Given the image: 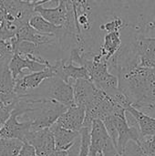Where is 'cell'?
I'll list each match as a JSON object with an SVG mask.
<instances>
[{"instance_id": "6da1fadb", "label": "cell", "mask_w": 155, "mask_h": 156, "mask_svg": "<svg viewBox=\"0 0 155 156\" xmlns=\"http://www.w3.org/2000/svg\"><path fill=\"white\" fill-rule=\"evenodd\" d=\"M69 107L46 98L17 96L14 112L21 122H28L31 131L50 128Z\"/></svg>"}, {"instance_id": "7a4b0ae2", "label": "cell", "mask_w": 155, "mask_h": 156, "mask_svg": "<svg viewBox=\"0 0 155 156\" xmlns=\"http://www.w3.org/2000/svg\"><path fill=\"white\" fill-rule=\"evenodd\" d=\"M26 95L34 98L54 100L66 105L67 107L74 105V92L72 84L68 83L58 76L45 80L37 89Z\"/></svg>"}, {"instance_id": "3957f363", "label": "cell", "mask_w": 155, "mask_h": 156, "mask_svg": "<svg viewBox=\"0 0 155 156\" xmlns=\"http://www.w3.org/2000/svg\"><path fill=\"white\" fill-rule=\"evenodd\" d=\"M120 156L118 149L108 133L103 122L100 120H94L90 130V144L89 155Z\"/></svg>"}, {"instance_id": "277c9868", "label": "cell", "mask_w": 155, "mask_h": 156, "mask_svg": "<svg viewBox=\"0 0 155 156\" xmlns=\"http://www.w3.org/2000/svg\"><path fill=\"white\" fill-rule=\"evenodd\" d=\"M132 44L137 53L141 67L155 69V37L133 33Z\"/></svg>"}, {"instance_id": "5b68a950", "label": "cell", "mask_w": 155, "mask_h": 156, "mask_svg": "<svg viewBox=\"0 0 155 156\" xmlns=\"http://www.w3.org/2000/svg\"><path fill=\"white\" fill-rule=\"evenodd\" d=\"M54 76L56 75L52 68V65L50 67H48L44 70L26 74L16 80L15 93L17 96L26 95L35 90L36 89H37L45 80Z\"/></svg>"}, {"instance_id": "8992f818", "label": "cell", "mask_w": 155, "mask_h": 156, "mask_svg": "<svg viewBox=\"0 0 155 156\" xmlns=\"http://www.w3.org/2000/svg\"><path fill=\"white\" fill-rule=\"evenodd\" d=\"M24 143L32 145L38 156H49L56 150L55 139L49 128L31 131Z\"/></svg>"}, {"instance_id": "52a82bcc", "label": "cell", "mask_w": 155, "mask_h": 156, "mask_svg": "<svg viewBox=\"0 0 155 156\" xmlns=\"http://www.w3.org/2000/svg\"><path fill=\"white\" fill-rule=\"evenodd\" d=\"M72 86L74 92V104L82 107L85 110L93 104L100 91L91 80L85 79L76 80Z\"/></svg>"}, {"instance_id": "ba28073f", "label": "cell", "mask_w": 155, "mask_h": 156, "mask_svg": "<svg viewBox=\"0 0 155 156\" xmlns=\"http://www.w3.org/2000/svg\"><path fill=\"white\" fill-rule=\"evenodd\" d=\"M10 60H0V101L15 103L17 100V95L15 93L16 80L9 69Z\"/></svg>"}, {"instance_id": "9c48e42d", "label": "cell", "mask_w": 155, "mask_h": 156, "mask_svg": "<svg viewBox=\"0 0 155 156\" xmlns=\"http://www.w3.org/2000/svg\"><path fill=\"white\" fill-rule=\"evenodd\" d=\"M47 68V65L31 58L30 57L21 56L17 53L14 54L9 62V69L12 72L15 80L26 75L25 70H27L28 73H32L44 70Z\"/></svg>"}, {"instance_id": "30bf717a", "label": "cell", "mask_w": 155, "mask_h": 156, "mask_svg": "<svg viewBox=\"0 0 155 156\" xmlns=\"http://www.w3.org/2000/svg\"><path fill=\"white\" fill-rule=\"evenodd\" d=\"M31 132V126L28 122H21L17 118V114L13 111L10 117L3 125L0 134L1 137L18 139L25 142L26 135Z\"/></svg>"}, {"instance_id": "8fae6325", "label": "cell", "mask_w": 155, "mask_h": 156, "mask_svg": "<svg viewBox=\"0 0 155 156\" xmlns=\"http://www.w3.org/2000/svg\"><path fill=\"white\" fill-rule=\"evenodd\" d=\"M85 116L86 110L74 104L69 107L68 110L60 115L55 123L68 130L80 132L84 123Z\"/></svg>"}, {"instance_id": "7c38bea8", "label": "cell", "mask_w": 155, "mask_h": 156, "mask_svg": "<svg viewBox=\"0 0 155 156\" xmlns=\"http://www.w3.org/2000/svg\"><path fill=\"white\" fill-rule=\"evenodd\" d=\"M49 129L52 132L55 139L56 150L68 151L74 144V143L81 136L80 132L62 128L57 123H54Z\"/></svg>"}, {"instance_id": "4fadbf2b", "label": "cell", "mask_w": 155, "mask_h": 156, "mask_svg": "<svg viewBox=\"0 0 155 156\" xmlns=\"http://www.w3.org/2000/svg\"><path fill=\"white\" fill-rule=\"evenodd\" d=\"M122 46V39L121 31L109 32L103 36L99 51L110 61V59L121 49Z\"/></svg>"}, {"instance_id": "5bb4252c", "label": "cell", "mask_w": 155, "mask_h": 156, "mask_svg": "<svg viewBox=\"0 0 155 156\" xmlns=\"http://www.w3.org/2000/svg\"><path fill=\"white\" fill-rule=\"evenodd\" d=\"M29 24L38 32L47 35H53L57 37V39L60 38L67 32V29L65 27L61 26H57L48 21L37 13H36L31 17V19L29 20Z\"/></svg>"}, {"instance_id": "9a60e30c", "label": "cell", "mask_w": 155, "mask_h": 156, "mask_svg": "<svg viewBox=\"0 0 155 156\" xmlns=\"http://www.w3.org/2000/svg\"><path fill=\"white\" fill-rule=\"evenodd\" d=\"M129 112L136 120L139 129L141 131L142 136L155 135V118L148 114L143 113V112L137 110L132 105L128 107L126 110Z\"/></svg>"}, {"instance_id": "2e32d148", "label": "cell", "mask_w": 155, "mask_h": 156, "mask_svg": "<svg viewBox=\"0 0 155 156\" xmlns=\"http://www.w3.org/2000/svg\"><path fill=\"white\" fill-rule=\"evenodd\" d=\"M17 29V25L8 15L0 0V39H11L15 37Z\"/></svg>"}, {"instance_id": "e0dca14e", "label": "cell", "mask_w": 155, "mask_h": 156, "mask_svg": "<svg viewBox=\"0 0 155 156\" xmlns=\"http://www.w3.org/2000/svg\"><path fill=\"white\" fill-rule=\"evenodd\" d=\"M24 142L18 139L0 138V156H18Z\"/></svg>"}, {"instance_id": "ac0fdd59", "label": "cell", "mask_w": 155, "mask_h": 156, "mask_svg": "<svg viewBox=\"0 0 155 156\" xmlns=\"http://www.w3.org/2000/svg\"><path fill=\"white\" fill-rule=\"evenodd\" d=\"M99 27L101 31H104L106 33L121 31L122 29L125 28V20L123 19V17L120 16H115L111 17V20L101 23L99 26Z\"/></svg>"}, {"instance_id": "d6986e66", "label": "cell", "mask_w": 155, "mask_h": 156, "mask_svg": "<svg viewBox=\"0 0 155 156\" xmlns=\"http://www.w3.org/2000/svg\"><path fill=\"white\" fill-rule=\"evenodd\" d=\"M120 156H148L142 146L140 145L138 141H130L123 151V153Z\"/></svg>"}, {"instance_id": "ffe728a7", "label": "cell", "mask_w": 155, "mask_h": 156, "mask_svg": "<svg viewBox=\"0 0 155 156\" xmlns=\"http://www.w3.org/2000/svg\"><path fill=\"white\" fill-rule=\"evenodd\" d=\"M148 156H155V135L142 136L138 141Z\"/></svg>"}, {"instance_id": "44dd1931", "label": "cell", "mask_w": 155, "mask_h": 156, "mask_svg": "<svg viewBox=\"0 0 155 156\" xmlns=\"http://www.w3.org/2000/svg\"><path fill=\"white\" fill-rule=\"evenodd\" d=\"M90 127H82L80 130L81 134V148L79 156H88L89 155V148L90 144Z\"/></svg>"}, {"instance_id": "7402d4cb", "label": "cell", "mask_w": 155, "mask_h": 156, "mask_svg": "<svg viewBox=\"0 0 155 156\" xmlns=\"http://www.w3.org/2000/svg\"><path fill=\"white\" fill-rule=\"evenodd\" d=\"M14 48L10 39H0V60L11 59L14 56Z\"/></svg>"}, {"instance_id": "603a6c76", "label": "cell", "mask_w": 155, "mask_h": 156, "mask_svg": "<svg viewBox=\"0 0 155 156\" xmlns=\"http://www.w3.org/2000/svg\"><path fill=\"white\" fill-rule=\"evenodd\" d=\"M16 102L7 103L3 101H0V124L1 125H4L5 122L7 121V119L10 117V115L12 114L16 106Z\"/></svg>"}, {"instance_id": "cb8c5ba5", "label": "cell", "mask_w": 155, "mask_h": 156, "mask_svg": "<svg viewBox=\"0 0 155 156\" xmlns=\"http://www.w3.org/2000/svg\"><path fill=\"white\" fill-rule=\"evenodd\" d=\"M18 156H38L36 153L35 148L30 145L28 143H24V145L20 151V154Z\"/></svg>"}, {"instance_id": "d4e9b609", "label": "cell", "mask_w": 155, "mask_h": 156, "mask_svg": "<svg viewBox=\"0 0 155 156\" xmlns=\"http://www.w3.org/2000/svg\"><path fill=\"white\" fill-rule=\"evenodd\" d=\"M23 2H26V3H28V4H32V5H45L47 3H49V2H52V0H22Z\"/></svg>"}, {"instance_id": "484cf974", "label": "cell", "mask_w": 155, "mask_h": 156, "mask_svg": "<svg viewBox=\"0 0 155 156\" xmlns=\"http://www.w3.org/2000/svg\"><path fill=\"white\" fill-rule=\"evenodd\" d=\"M49 156H68V151L55 150Z\"/></svg>"}, {"instance_id": "4316f807", "label": "cell", "mask_w": 155, "mask_h": 156, "mask_svg": "<svg viewBox=\"0 0 155 156\" xmlns=\"http://www.w3.org/2000/svg\"><path fill=\"white\" fill-rule=\"evenodd\" d=\"M2 127H3V125L0 124V131H1V129H2ZM0 138H1V134H0Z\"/></svg>"}]
</instances>
